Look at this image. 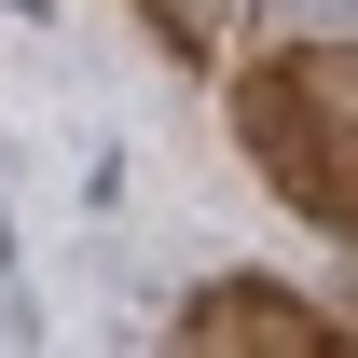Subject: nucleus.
<instances>
[{
    "label": "nucleus",
    "mask_w": 358,
    "mask_h": 358,
    "mask_svg": "<svg viewBox=\"0 0 358 358\" xmlns=\"http://www.w3.org/2000/svg\"><path fill=\"white\" fill-rule=\"evenodd\" d=\"M207 317H221V331H248V345H317V317L289 303V289H221Z\"/></svg>",
    "instance_id": "nucleus-1"
},
{
    "label": "nucleus",
    "mask_w": 358,
    "mask_h": 358,
    "mask_svg": "<svg viewBox=\"0 0 358 358\" xmlns=\"http://www.w3.org/2000/svg\"><path fill=\"white\" fill-rule=\"evenodd\" d=\"M262 14H275V28H331V42L358 28V0H262Z\"/></svg>",
    "instance_id": "nucleus-2"
}]
</instances>
